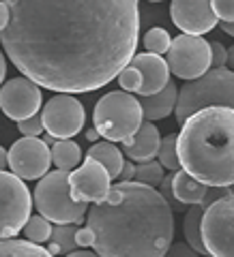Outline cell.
I'll return each instance as SVG.
<instances>
[{
    "label": "cell",
    "mask_w": 234,
    "mask_h": 257,
    "mask_svg": "<svg viewBox=\"0 0 234 257\" xmlns=\"http://www.w3.org/2000/svg\"><path fill=\"white\" fill-rule=\"evenodd\" d=\"M0 43L41 88L91 92L120 75L140 39L138 0H5Z\"/></svg>",
    "instance_id": "cell-1"
},
{
    "label": "cell",
    "mask_w": 234,
    "mask_h": 257,
    "mask_svg": "<svg viewBox=\"0 0 234 257\" xmlns=\"http://www.w3.org/2000/svg\"><path fill=\"white\" fill-rule=\"evenodd\" d=\"M86 227L99 257H164L172 246L174 210L155 187L118 182L88 210Z\"/></svg>",
    "instance_id": "cell-2"
},
{
    "label": "cell",
    "mask_w": 234,
    "mask_h": 257,
    "mask_svg": "<svg viewBox=\"0 0 234 257\" xmlns=\"http://www.w3.org/2000/svg\"><path fill=\"white\" fill-rule=\"evenodd\" d=\"M181 170L206 187H234V109L206 107L179 131Z\"/></svg>",
    "instance_id": "cell-3"
},
{
    "label": "cell",
    "mask_w": 234,
    "mask_h": 257,
    "mask_svg": "<svg viewBox=\"0 0 234 257\" xmlns=\"http://www.w3.org/2000/svg\"><path fill=\"white\" fill-rule=\"evenodd\" d=\"M206 107H232L234 109V71L232 69H211L202 77L191 79L179 90L174 116L176 122L185 120Z\"/></svg>",
    "instance_id": "cell-4"
},
{
    "label": "cell",
    "mask_w": 234,
    "mask_h": 257,
    "mask_svg": "<svg viewBox=\"0 0 234 257\" xmlns=\"http://www.w3.org/2000/svg\"><path fill=\"white\" fill-rule=\"evenodd\" d=\"M95 128L108 142H127L144 124V109L138 96L127 90L103 94L95 105Z\"/></svg>",
    "instance_id": "cell-5"
},
{
    "label": "cell",
    "mask_w": 234,
    "mask_h": 257,
    "mask_svg": "<svg viewBox=\"0 0 234 257\" xmlns=\"http://www.w3.org/2000/svg\"><path fill=\"white\" fill-rule=\"evenodd\" d=\"M35 206L41 216L56 225H75L84 221L86 204L71 195L69 172H47L35 187Z\"/></svg>",
    "instance_id": "cell-6"
},
{
    "label": "cell",
    "mask_w": 234,
    "mask_h": 257,
    "mask_svg": "<svg viewBox=\"0 0 234 257\" xmlns=\"http://www.w3.org/2000/svg\"><path fill=\"white\" fill-rule=\"evenodd\" d=\"M32 197L28 187L13 172H0V240H11L30 219Z\"/></svg>",
    "instance_id": "cell-7"
},
{
    "label": "cell",
    "mask_w": 234,
    "mask_h": 257,
    "mask_svg": "<svg viewBox=\"0 0 234 257\" xmlns=\"http://www.w3.org/2000/svg\"><path fill=\"white\" fill-rule=\"evenodd\" d=\"M168 67L176 75L191 82V79L202 77L213 67V50L211 43H206L198 35H179L172 39V45L166 54Z\"/></svg>",
    "instance_id": "cell-8"
},
{
    "label": "cell",
    "mask_w": 234,
    "mask_h": 257,
    "mask_svg": "<svg viewBox=\"0 0 234 257\" xmlns=\"http://www.w3.org/2000/svg\"><path fill=\"white\" fill-rule=\"evenodd\" d=\"M202 240L208 255L234 257V193L204 210Z\"/></svg>",
    "instance_id": "cell-9"
},
{
    "label": "cell",
    "mask_w": 234,
    "mask_h": 257,
    "mask_svg": "<svg viewBox=\"0 0 234 257\" xmlns=\"http://www.w3.org/2000/svg\"><path fill=\"white\" fill-rule=\"evenodd\" d=\"M41 116L45 131L56 140H69L77 135L84 128V120H86L82 103L71 94L52 96L45 103Z\"/></svg>",
    "instance_id": "cell-10"
},
{
    "label": "cell",
    "mask_w": 234,
    "mask_h": 257,
    "mask_svg": "<svg viewBox=\"0 0 234 257\" xmlns=\"http://www.w3.org/2000/svg\"><path fill=\"white\" fill-rule=\"evenodd\" d=\"M52 163V148L45 140L22 138L9 148V167L22 180L43 178Z\"/></svg>",
    "instance_id": "cell-11"
},
{
    "label": "cell",
    "mask_w": 234,
    "mask_h": 257,
    "mask_svg": "<svg viewBox=\"0 0 234 257\" xmlns=\"http://www.w3.org/2000/svg\"><path fill=\"white\" fill-rule=\"evenodd\" d=\"M41 86L28 77L9 79L0 88V109L5 111L7 118L15 120V122L37 116V111L41 109Z\"/></svg>",
    "instance_id": "cell-12"
},
{
    "label": "cell",
    "mask_w": 234,
    "mask_h": 257,
    "mask_svg": "<svg viewBox=\"0 0 234 257\" xmlns=\"http://www.w3.org/2000/svg\"><path fill=\"white\" fill-rule=\"evenodd\" d=\"M112 176L110 172L103 167L99 161H95L91 157H86V161L77 170L69 172V184H71V195H73L75 202H101V199L108 197V193L112 189Z\"/></svg>",
    "instance_id": "cell-13"
},
{
    "label": "cell",
    "mask_w": 234,
    "mask_h": 257,
    "mask_svg": "<svg viewBox=\"0 0 234 257\" xmlns=\"http://www.w3.org/2000/svg\"><path fill=\"white\" fill-rule=\"evenodd\" d=\"M170 18L185 35H204L217 26V15L211 0H172Z\"/></svg>",
    "instance_id": "cell-14"
},
{
    "label": "cell",
    "mask_w": 234,
    "mask_h": 257,
    "mask_svg": "<svg viewBox=\"0 0 234 257\" xmlns=\"http://www.w3.org/2000/svg\"><path fill=\"white\" fill-rule=\"evenodd\" d=\"M131 64L142 73V88L138 94H157L170 84V67H168V60L161 58L159 54H135Z\"/></svg>",
    "instance_id": "cell-15"
},
{
    "label": "cell",
    "mask_w": 234,
    "mask_h": 257,
    "mask_svg": "<svg viewBox=\"0 0 234 257\" xmlns=\"http://www.w3.org/2000/svg\"><path fill=\"white\" fill-rule=\"evenodd\" d=\"M125 146V155L129 159L138 161V163H146V161H152L159 155V148H161V138H159V131L157 126L146 120L142 124V128L133 135L131 140L123 142Z\"/></svg>",
    "instance_id": "cell-16"
},
{
    "label": "cell",
    "mask_w": 234,
    "mask_h": 257,
    "mask_svg": "<svg viewBox=\"0 0 234 257\" xmlns=\"http://www.w3.org/2000/svg\"><path fill=\"white\" fill-rule=\"evenodd\" d=\"M142 109H144V118L146 120H164L176 109V103H179V88L174 82L168 84L164 90L150 96H142L140 99Z\"/></svg>",
    "instance_id": "cell-17"
},
{
    "label": "cell",
    "mask_w": 234,
    "mask_h": 257,
    "mask_svg": "<svg viewBox=\"0 0 234 257\" xmlns=\"http://www.w3.org/2000/svg\"><path fill=\"white\" fill-rule=\"evenodd\" d=\"M208 187L196 180L185 170L174 172V197L185 206H200L204 202Z\"/></svg>",
    "instance_id": "cell-18"
},
{
    "label": "cell",
    "mask_w": 234,
    "mask_h": 257,
    "mask_svg": "<svg viewBox=\"0 0 234 257\" xmlns=\"http://www.w3.org/2000/svg\"><path fill=\"white\" fill-rule=\"evenodd\" d=\"M202 219H204V208L189 206V210L185 212V219H183V234L191 248H196L200 255H208L202 240Z\"/></svg>",
    "instance_id": "cell-19"
},
{
    "label": "cell",
    "mask_w": 234,
    "mask_h": 257,
    "mask_svg": "<svg viewBox=\"0 0 234 257\" xmlns=\"http://www.w3.org/2000/svg\"><path fill=\"white\" fill-rule=\"evenodd\" d=\"M86 157L99 161V163L110 172L112 178H118L120 172H123L125 159H123V155H120L118 146H114L112 142H97V144H93L91 150L86 152Z\"/></svg>",
    "instance_id": "cell-20"
},
{
    "label": "cell",
    "mask_w": 234,
    "mask_h": 257,
    "mask_svg": "<svg viewBox=\"0 0 234 257\" xmlns=\"http://www.w3.org/2000/svg\"><path fill=\"white\" fill-rule=\"evenodd\" d=\"M82 159V150L73 140H56L52 144V161L62 172L77 170V163Z\"/></svg>",
    "instance_id": "cell-21"
},
{
    "label": "cell",
    "mask_w": 234,
    "mask_h": 257,
    "mask_svg": "<svg viewBox=\"0 0 234 257\" xmlns=\"http://www.w3.org/2000/svg\"><path fill=\"white\" fill-rule=\"evenodd\" d=\"M0 257H54L30 240H0Z\"/></svg>",
    "instance_id": "cell-22"
},
{
    "label": "cell",
    "mask_w": 234,
    "mask_h": 257,
    "mask_svg": "<svg viewBox=\"0 0 234 257\" xmlns=\"http://www.w3.org/2000/svg\"><path fill=\"white\" fill-rule=\"evenodd\" d=\"M176 140H179V135H166L164 140H161V148H159V163L166 167V170L170 172H179L181 170V157H179V144H176Z\"/></svg>",
    "instance_id": "cell-23"
},
{
    "label": "cell",
    "mask_w": 234,
    "mask_h": 257,
    "mask_svg": "<svg viewBox=\"0 0 234 257\" xmlns=\"http://www.w3.org/2000/svg\"><path fill=\"white\" fill-rule=\"evenodd\" d=\"M52 231H54V227L50 225V221H47L45 216H30L28 223L24 225V234H26V238L35 244H41V242L52 240Z\"/></svg>",
    "instance_id": "cell-24"
},
{
    "label": "cell",
    "mask_w": 234,
    "mask_h": 257,
    "mask_svg": "<svg viewBox=\"0 0 234 257\" xmlns=\"http://www.w3.org/2000/svg\"><path fill=\"white\" fill-rule=\"evenodd\" d=\"M52 242L60 246V251L64 255L73 253L77 246V227L75 225H56L52 231Z\"/></svg>",
    "instance_id": "cell-25"
},
{
    "label": "cell",
    "mask_w": 234,
    "mask_h": 257,
    "mask_svg": "<svg viewBox=\"0 0 234 257\" xmlns=\"http://www.w3.org/2000/svg\"><path fill=\"white\" fill-rule=\"evenodd\" d=\"M172 45V39L168 35V30L164 28H150L146 35H144V47L150 52V54H168Z\"/></svg>",
    "instance_id": "cell-26"
},
{
    "label": "cell",
    "mask_w": 234,
    "mask_h": 257,
    "mask_svg": "<svg viewBox=\"0 0 234 257\" xmlns=\"http://www.w3.org/2000/svg\"><path fill=\"white\" fill-rule=\"evenodd\" d=\"M135 180L142 184H148V187H159L164 182V165L155 163V161L140 163L138 170H135Z\"/></svg>",
    "instance_id": "cell-27"
},
{
    "label": "cell",
    "mask_w": 234,
    "mask_h": 257,
    "mask_svg": "<svg viewBox=\"0 0 234 257\" xmlns=\"http://www.w3.org/2000/svg\"><path fill=\"white\" fill-rule=\"evenodd\" d=\"M116 79H118L120 88L127 90V92H140V88H142V73L133 67L131 62H129L123 71H120V75Z\"/></svg>",
    "instance_id": "cell-28"
},
{
    "label": "cell",
    "mask_w": 234,
    "mask_h": 257,
    "mask_svg": "<svg viewBox=\"0 0 234 257\" xmlns=\"http://www.w3.org/2000/svg\"><path fill=\"white\" fill-rule=\"evenodd\" d=\"M159 193L166 197V202L170 204V208L174 212H183V210H189V206L181 204L179 199L174 197V174H170L168 178H164V182L159 184Z\"/></svg>",
    "instance_id": "cell-29"
},
{
    "label": "cell",
    "mask_w": 234,
    "mask_h": 257,
    "mask_svg": "<svg viewBox=\"0 0 234 257\" xmlns=\"http://www.w3.org/2000/svg\"><path fill=\"white\" fill-rule=\"evenodd\" d=\"M18 128H20V133H24V138H39V133L45 131L43 116L37 114L28 120H22V122H18Z\"/></svg>",
    "instance_id": "cell-30"
},
{
    "label": "cell",
    "mask_w": 234,
    "mask_h": 257,
    "mask_svg": "<svg viewBox=\"0 0 234 257\" xmlns=\"http://www.w3.org/2000/svg\"><path fill=\"white\" fill-rule=\"evenodd\" d=\"M217 20L234 22V0H211Z\"/></svg>",
    "instance_id": "cell-31"
},
{
    "label": "cell",
    "mask_w": 234,
    "mask_h": 257,
    "mask_svg": "<svg viewBox=\"0 0 234 257\" xmlns=\"http://www.w3.org/2000/svg\"><path fill=\"white\" fill-rule=\"evenodd\" d=\"M164 257H200V253L196 248H191L187 242H179V244H172L168 248V253Z\"/></svg>",
    "instance_id": "cell-32"
},
{
    "label": "cell",
    "mask_w": 234,
    "mask_h": 257,
    "mask_svg": "<svg viewBox=\"0 0 234 257\" xmlns=\"http://www.w3.org/2000/svg\"><path fill=\"white\" fill-rule=\"evenodd\" d=\"M211 50H213V69L225 67V64H228V50L223 47V43L213 41L211 43Z\"/></svg>",
    "instance_id": "cell-33"
},
{
    "label": "cell",
    "mask_w": 234,
    "mask_h": 257,
    "mask_svg": "<svg viewBox=\"0 0 234 257\" xmlns=\"http://www.w3.org/2000/svg\"><path fill=\"white\" fill-rule=\"evenodd\" d=\"M77 246L80 248H91L93 246V231L88 227L77 229Z\"/></svg>",
    "instance_id": "cell-34"
},
{
    "label": "cell",
    "mask_w": 234,
    "mask_h": 257,
    "mask_svg": "<svg viewBox=\"0 0 234 257\" xmlns=\"http://www.w3.org/2000/svg\"><path fill=\"white\" fill-rule=\"evenodd\" d=\"M135 170H138V167H135L133 163H127V161H125V165H123V172H120V180H123V182L135 180Z\"/></svg>",
    "instance_id": "cell-35"
},
{
    "label": "cell",
    "mask_w": 234,
    "mask_h": 257,
    "mask_svg": "<svg viewBox=\"0 0 234 257\" xmlns=\"http://www.w3.org/2000/svg\"><path fill=\"white\" fill-rule=\"evenodd\" d=\"M9 18H11L9 7H7V5H5V0H3V3H0V32L7 28V24H9Z\"/></svg>",
    "instance_id": "cell-36"
},
{
    "label": "cell",
    "mask_w": 234,
    "mask_h": 257,
    "mask_svg": "<svg viewBox=\"0 0 234 257\" xmlns=\"http://www.w3.org/2000/svg\"><path fill=\"white\" fill-rule=\"evenodd\" d=\"M5 165H9V152L0 146V172L5 170Z\"/></svg>",
    "instance_id": "cell-37"
},
{
    "label": "cell",
    "mask_w": 234,
    "mask_h": 257,
    "mask_svg": "<svg viewBox=\"0 0 234 257\" xmlns=\"http://www.w3.org/2000/svg\"><path fill=\"white\" fill-rule=\"evenodd\" d=\"M64 257H99V255L91 253V251H73V253H69V255H64Z\"/></svg>",
    "instance_id": "cell-38"
},
{
    "label": "cell",
    "mask_w": 234,
    "mask_h": 257,
    "mask_svg": "<svg viewBox=\"0 0 234 257\" xmlns=\"http://www.w3.org/2000/svg\"><path fill=\"white\" fill-rule=\"evenodd\" d=\"M221 28H223L225 35L234 37V22H223V24H221Z\"/></svg>",
    "instance_id": "cell-39"
},
{
    "label": "cell",
    "mask_w": 234,
    "mask_h": 257,
    "mask_svg": "<svg viewBox=\"0 0 234 257\" xmlns=\"http://www.w3.org/2000/svg\"><path fill=\"white\" fill-rule=\"evenodd\" d=\"M5 75H7V62H5V56L0 54V84H3Z\"/></svg>",
    "instance_id": "cell-40"
},
{
    "label": "cell",
    "mask_w": 234,
    "mask_h": 257,
    "mask_svg": "<svg viewBox=\"0 0 234 257\" xmlns=\"http://www.w3.org/2000/svg\"><path fill=\"white\" fill-rule=\"evenodd\" d=\"M99 131H97V128H88L86 131V140H91V142H97V138H99Z\"/></svg>",
    "instance_id": "cell-41"
},
{
    "label": "cell",
    "mask_w": 234,
    "mask_h": 257,
    "mask_svg": "<svg viewBox=\"0 0 234 257\" xmlns=\"http://www.w3.org/2000/svg\"><path fill=\"white\" fill-rule=\"evenodd\" d=\"M47 251H50V253H52L54 257L62 253V251H60V246H58V244H56V242H50V246H47Z\"/></svg>",
    "instance_id": "cell-42"
},
{
    "label": "cell",
    "mask_w": 234,
    "mask_h": 257,
    "mask_svg": "<svg viewBox=\"0 0 234 257\" xmlns=\"http://www.w3.org/2000/svg\"><path fill=\"white\" fill-rule=\"evenodd\" d=\"M228 67L234 71V45H232L230 50H228Z\"/></svg>",
    "instance_id": "cell-43"
},
{
    "label": "cell",
    "mask_w": 234,
    "mask_h": 257,
    "mask_svg": "<svg viewBox=\"0 0 234 257\" xmlns=\"http://www.w3.org/2000/svg\"><path fill=\"white\" fill-rule=\"evenodd\" d=\"M148 3H161V0H148Z\"/></svg>",
    "instance_id": "cell-44"
},
{
    "label": "cell",
    "mask_w": 234,
    "mask_h": 257,
    "mask_svg": "<svg viewBox=\"0 0 234 257\" xmlns=\"http://www.w3.org/2000/svg\"><path fill=\"white\" fill-rule=\"evenodd\" d=\"M206 257H213V255H206Z\"/></svg>",
    "instance_id": "cell-45"
}]
</instances>
